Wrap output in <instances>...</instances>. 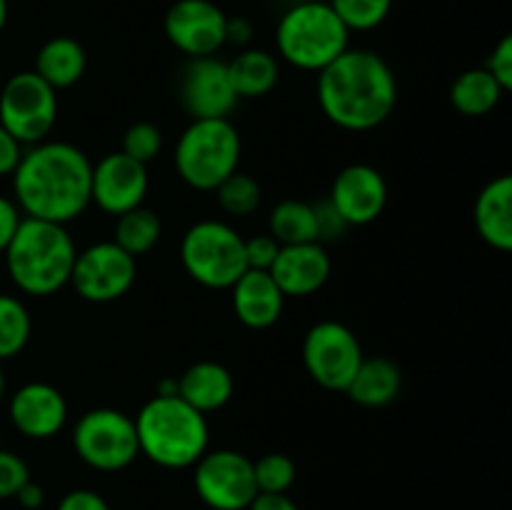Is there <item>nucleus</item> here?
<instances>
[{
  "mask_svg": "<svg viewBox=\"0 0 512 510\" xmlns=\"http://www.w3.org/2000/svg\"><path fill=\"white\" fill-rule=\"evenodd\" d=\"M93 163L75 145L43 140L23 150L13 170L15 205L25 218L68 225L90 205Z\"/></svg>",
  "mask_w": 512,
  "mask_h": 510,
  "instance_id": "nucleus-1",
  "label": "nucleus"
},
{
  "mask_svg": "<svg viewBox=\"0 0 512 510\" xmlns=\"http://www.w3.org/2000/svg\"><path fill=\"white\" fill-rule=\"evenodd\" d=\"M318 105L340 130L365 133L393 115L398 80L383 55L348 48L318 73Z\"/></svg>",
  "mask_w": 512,
  "mask_h": 510,
  "instance_id": "nucleus-2",
  "label": "nucleus"
},
{
  "mask_svg": "<svg viewBox=\"0 0 512 510\" xmlns=\"http://www.w3.org/2000/svg\"><path fill=\"white\" fill-rule=\"evenodd\" d=\"M133 420L140 455L160 468H193L208 453V415L198 413L180 395H153Z\"/></svg>",
  "mask_w": 512,
  "mask_h": 510,
  "instance_id": "nucleus-3",
  "label": "nucleus"
},
{
  "mask_svg": "<svg viewBox=\"0 0 512 510\" xmlns=\"http://www.w3.org/2000/svg\"><path fill=\"white\" fill-rule=\"evenodd\" d=\"M3 255L15 288L33 298H45L70 283L78 248L65 225L23 215Z\"/></svg>",
  "mask_w": 512,
  "mask_h": 510,
  "instance_id": "nucleus-4",
  "label": "nucleus"
},
{
  "mask_svg": "<svg viewBox=\"0 0 512 510\" xmlns=\"http://www.w3.org/2000/svg\"><path fill=\"white\" fill-rule=\"evenodd\" d=\"M275 48L293 68L320 73L350 48V30L328 0H300L280 15Z\"/></svg>",
  "mask_w": 512,
  "mask_h": 510,
  "instance_id": "nucleus-5",
  "label": "nucleus"
},
{
  "mask_svg": "<svg viewBox=\"0 0 512 510\" xmlns=\"http://www.w3.org/2000/svg\"><path fill=\"white\" fill-rule=\"evenodd\" d=\"M240 153L243 143L230 118L190 120L175 143L173 160L180 180L188 188L213 193L228 175L238 170Z\"/></svg>",
  "mask_w": 512,
  "mask_h": 510,
  "instance_id": "nucleus-6",
  "label": "nucleus"
},
{
  "mask_svg": "<svg viewBox=\"0 0 512 510\" xmlns=\"http://www.w3.org/2000/svg\"><path fill=\"white\" fill-rule=\"evenodd\" d=\"M180 263L203 288L230 290L248 270L245 238L223 220H198L180 240Z\"/></svg>",
  "mask_w": 512,
  "mask_h": 510,
  "instance_id": "nucleus-7",
  "label": "nucleus"
},
{
  "mask_svg": "<svg viewBox=\"0 0 512 510\" xmlns=\"http://www.w3.org/2000/svg\"><path fill=\"white\" fill-rule=\"evenodd\" d=\"M73 448L88 468L118 473L140 455L135 420L115 408H93L73 428Z\"/></svg>",
  "mask_w": 512,
  "mask_h": 510,
  "instance_id": "nucleus-8",
  "label": "nucleus"
},
{
  "mask_svg": "<svg viewBox=\"0 0 512 510\" xmlns=\"http://www.w3.org/2000/svg\"><path fill=\"white\" fill-rule=\"evenodd\" d=\"M58 120V90L35 70H23L5 80L0 90V125L23 148L48 140Z\"/></svg>",
  "mask_w": 512,
  "mask_h": 510,
  "instance_id": "nucleus-9",
  "label": "nucleus"
},
{
  "mask_svg": "<svg viewBox=\"0 0 512 510\" xmlns=\"http://www.w3.org/2000/svg\"><path fill=\"white\" fill-rule=\"evenodd\" d=\"M363 358L358 335L338 320H320L303 338L305 370L325 390L345 393Z\"/></svg>",
  "mask_w": 512,
  "mask_h": 510,
  "instance_id": "nucleus-10",
  "label": "nucleus"
},
{
  "mask_svg": "<svg viewBox=\"0 0 512 510\" xmlns=\"http://www.w3.org/2000/svg\"><path fill=\"white\" fill-rule=\"evenodd\" d=\"M198 498L213 510H248L258 495L253 460L238 450H208L193 465Z\"/></svg>",
  "mask_w": 512,
  "mask_h": 510,
  "instance_id": "nucleus-11",
  "label": "nucleus"
},
{
  "mask_svg": "<svg viewBox=\"0 0 512 510\" xmlns=\"http://www.w3.org/2000/svg\"><path fill=\"white\" fill-rule=\"evenodd\" d=\"M138 265L133 255L125 253L113 240L93 243L75 255L70 283L75 293L95 305L120 300L135 283Z\"/></svg>",
  "mask_w": 512,
  "mask_h": 510,
  "instance_id": "nucleus-12",
  "label": "nucleus"
},
{
  "mask_svg": "<svg viewBox=\"0 0 512 510\" xmlns=\"http://www.w3.org/2000/svg\"><path fill=\"white\" fill-rule=\"evenodd\" d=\"M228 15L213 0H175L163 18V33L188 58L215 55L225 45Z\"/></svg>",
  "mask_w": 512,
  "mask_h": 510,
  "instance_id": "nucleus-13",
  "label": "nucleus"
},
{
  "mask_svg": "<svg viewBox=\"0 0 512 510\" xmlns=\"http://www.w3.org/2000/svg\"><path fill=\"white\" fill-rule=\"evenodd\" d=\"M150 188L148 165L125 153H108L93 165L90 175V203L108 215H123L143 205Z\"/></svg>",
  "mask_w": 512,
  "mask_h": 510,
  "instance_id": "nucleus-14",
  "label": "nucleus"
},
{
  "mask_svg": "<svg viewBox=\"0 0 512 510\" xmlns=\"http://www.w3.org/2000/svg\"><path fill=\"white\" fill-rule=\"evenodd\" d=\"M228 78V65L215 55L190 58L180 80V103L193 120L228 118L238 105Z\"/></svg>",
  "mask_w": 512,
  "mask_h": 510,
  "instance_id": "nucleus-15",
  "label": "nucleus"
},
{
  "mask_svg": "<svg viewBox=\"0 0 512 510\" xmlns=\"http://www.w3.org/2000/svg\"><path fill=\"white\" fill-rule=\"evenodd\" d=\"M328 200L343 215L350 228L353 225H370L383 215L385 205H388V183H385L383 173L373 165H345L335 175Z\"/></svg>",
  "mask_w": 512,
  "mask_h": 510,
  "instance_id": "nucleus-16",
  "label": "nucleus"
},
{
  "mask_svg": "<svg viewBox=\"0 0 512 510\" xmlns=\"http://www.w3.org/2000/svg\"><path fill=\"white\" fill-rule=\"evenodd\" d=\"M8 415L20 435L30 440H48L68 423V403L55 385L33 380L15 390Z\"/></svg>",
  "mask_w": 512,
  "mask_h": 510,
  "instance_id": "nucleus-17",
  "label": "nucleus"
},
{
  "mask_svg": "<svg viewBox=\"0 0 512 510\" xmlns=\"http://www.w3.org/2000/svg\"><path fill=\"white\" fill-rule=\"evenodd\" d=\"M285 298H305L328 283L333 260L323 243L280 245V253L268 270Z\"/></svg>",
  "mask_w": 512,
  "mask_h": 510,
  "instance_id": "nucleus-18",
  "label": "nucleus"
},
{
  "mask_svg": "<svg viewBox=\"0 0 512 510\" xmlns=\"http://www.w3.org/2000/svg\"><path fill=\"white\" fill-rule=\"evenodd\" d=\"M230 300L240 323L250 330H265L283 315L285 295L268 270L248 268L233 285Z\"/></svg>",
  "mask_w": 512,
  "mask_h": 510,
  "instance_id": "nucleus-19",
  "label": "nucleus"
},
{
  "mask_svg": "<svg viewBox=\"0 0 512 510\" xmlns=\"http://www.w3.org/2000/svg\"><path fill=\"white\" fill-rule=\"evenodd\" d=\"M475 230L490 248L508 253L512 248V178L498 175L475 198Z\"/></svg>",
  "mask_w": 512,
  "mask_h": 510,
  "instance_id": "nucleus-20",
  "label": "nucleus"
},
{
  "mask_svg": "<svg viewBox=\"0 0 512 510\" xmlns=\"http://www.w3.org/2000/svg\"><path fill=\"white\" fill-rule=\"evenodd\" d=\"M233 375L223 363L215 360H198L178 378V395L198 413L210 415L225 408L233 398Z\"/></svg>",
  "mask_w": 512,
  "mask_h": 510,
  "instance_id": "nucleus-21",
  "label": "nucleus"
},
{
  "mask_svg": "<svg viewBox=\"0 0 512 510\" xmlns=\"http://www.w3.org/2000/svg\"><path fill=\"white\" fill-rule=\"evenodd\" d=\"M403 388V373L390 358H363L353 380L345 388L353 403L363 408H385L393 403Z\"/></svg>",
  "mask_w": 512,
  "mask_h": 510,
  "instance_id": "nucleus-22",
  "label": "nucleus"
},
{
  "mask_svg": "<svg viewBox=\"0 0 512 510\" xmlns=\"http://www.w3.org/2000/svg\"><path fill=\"white\" fill-rule=\"evenodd\" d=\"M85 70H88V55L83 45L70 35H55L45 40L35 55V73L53 90L80 83Z\"/></svg>",
  "mask_w": 512,
  "mask_h": 510,
  "instance_id": "nucleus-23",
  "label": "nucleus"
},
{
  "mask_svg": "<svg viewBox=\"0 0 512 510\" xmlns=\"http://www.w3.org/2000/svg\"><path fill=\"white\" fill-rule=\"evenodd\" d=\"M228 65V78L240 100L263 98L278 85L280 63L263 48H243Z\"/></svg>",
  "mask_w": 512,
  "mask_h": 510,
  "instance_id": "nucleus-24",
  "label": "nucleus"
},
{
  "mask_svg": "<svg viewBox=\"0 0 512 510\" xmlns=\"http://www.w3.org/2000/svg\"><path fill=\"white\" fill-rule=\"evenodd\" d=\"M505 90L485 68H470L450 85V105L465 118H483L493 113L503 100Z\"/></svg>",
  "mask_w": 512,
  "mask_h": 510,
  "instance_id": "nucleus-25",
  "label": "nucleus"
},
{
  "mask_svg": "<svg viewBox=\"0 0 512 510\" xmlns=\"http://www.w3.org/2000/svg\"><path fill=\"white\" fill-rule=\"evenodd\" d=\"M270 235L280 245L318 243V228H315L313 203L305 200H280L268 218Z\"/></svg>",
  "mask_w": 512,
  "mask_h": 510,
  "instance_id": "nucleus-26",
  "label": "nucleus"
},
{
  "mask_svg": "<svg viewBox=\"0 0 512 510\" xmlns=\"http://www.w3.org/2000/svg\"><path fill=\"white\" fill-rule=\"evenodd\" d=\"M160 235H163V223H160L158 213L138 205L128 213L118 215L113 243L133 258H140L160 243Z\"/></svg>",
  "mask_w": 512,
  "mask_h": 510,
  "instance_id": "nucleus-27",
  "label": "nucleus"
},
{
  "mask_svg": "<svg viewBox=\"0 0 512 510\" xmlns=\"http://www.w3.org/2000/svg\"><path fill=\"white\" fill-rule=\"evenodd\" d=\"M30 333H33V320L23 300L0 293V363L23 353Z\"/></svg>",
  "mask_w": 512,
  "mask_h": 510,
  "instance_id": "nucleus-28",
  "label": "nucleus"
},
{
  "mask_svg": "<svg viewBox=\"0 0 512 510\" xmlns=\"http://www.w3.org/2000/svg\"><path fill=\"white\" fill-rule=\"evenodd\" d=\"M215 195H218L220 208L228 215H233V218L253 215L255 210L260 208V203H263V190H260L258 180L248 173H240V170L228 175V178L215 188Z\"/></svg>",
  "mask_w": 512,
  "mask_h": 510,
  "instance_id": "nucleus-29",
  "label": "nucleus"
},
{
  "mask_svg": "<svg viewBox=\"0 0 512 510\" xmlns=\"http://www.w3.org/2000/svg\"><path fill=\"white\" fill-rule=\"evenodd\" d=\"M328 3L350 33L375 30L388 20L393 10V0H328Z\"/></svg>",
  "mask_w": 512,
  "mask_h": 510,
  "instance_id": "nucleus-30",
  "label": "nucleus"
},
{
  "mask_svg": "<svg viewBox=\"0 0 512 510\" xmlns=\"http://www.w3.org/2000/svg\"><path fill=\"white\" fill-rule=\"evenodd\" d=\"M255 485L258 493H288L295 483V468L293 458L285 453H265L253 463Z\"/></svg>",
  "mask_w": 512,
  "mask_h": 510,
  "instance_id": "nucleus-31",
  "label": "nucleus"
},
{
  "mask_svg": "<svg viewBox=\"0 0 512 510\" xmlns=\"http://www.w3.org/2000/svg\"><path fill=\"white\" fill-rule=\"evenodd\" d=\"M160 150H163V133H160L158 125L148 123V120H140V123H133L125 130L120 153H125L128 158L148 165L158 158Z\"/></svg>",
  "mask_w": 512,
  "mask_h": 510,
  "instance_id": "nucleus-32",
  "label": "nucleus"
},
{
  "mask_svg": "<svg viewBox=\"0 0 512 510\" xmlns=\"http://www.w3.org/2000/svg\"><path fill=\"white\" fill-rule=\"evenodd\" d=\"M30 480V468L13 450L0 448V500L15 498L20 488Z\"/></svg>",
  "mask_w": 512,
  "mask_h": 510,
  "instance_id": "nucleus-33",
  "label": "nucleus"
},
{
  "mask_svg": "<svg viewBox=\"0 0 512 510\" xmlns=\"http://www.w3.org/2000/svg\"><path fill=\"white\" fill-rule=\"evenodd\" d=\"M280 253V243L270 233H258L245 238V263L253 270H270Z\"/></svg>",
  "mask_w": 512,
  "mask_h": 510,
  "instance_id": "nucleus-34",
  "label": "nucleus"
},
{
  "mask_svg": "<svg viewBox=\"0 0 512 510\" xmlns=\"http://www.w3.org/2000/svg\"><path fill=\"white\" fill-rule=\"evenodd\" d=\"M483 68L498 80V85L505 90V93H510L512 90V35H503V38H500V43L490 50Z\"/></svg>",
  "mask_w": 512,
  "mask_h": 510,
  "instance_id": "nucleus-35",
  "label": "nucleus"
},
{
  "mask_svg": "<svg viewBox=\"0 0 512 510\" xmlns=\"http://www.w3.org/2000/svg\"><path fill=\"white\" fill-rule=\"evenodd\" d=\"M313 210H315V228H318V243L325 245L330 243V240H340L345 230L350 228L330 200H320V203L313 205Z\"/></svg>",
  "mask_w": 512,
  "mask_h": 510,
  "instance_id": "nucleus-36",
  "label": "nucleus"
},
{
  "mask_svg": "<svg viewBox=\"0 0 512 510\" xmlns=\"http://www.w3.org/2000/svg\"><path fill=\"white\" fill-rule=\"evenodd\" d=\"M55 510H110V505L108 500H105L100 493H95V490L78 488L65 493Z\"/></svg>",
  "mask_w": 512,
  "mask_h": 510,
  "instance_id": "nucleus-37",
  "label": "nucleus"
},
{
  "mask_svg": "<svg viewBox=\"0 0 512 510\" xmlns=\"http://www.w3.org/2000/svg\"><path fill=\"white\" fill-rule=\"evenodd\" d=\"M20 220H23V213L18 210L15 200L0 195V253H3V250L8 248L10 240H13Z\"/></svg>",
  "mask_w": 512,
  "mask_h": 510,
  "instance_id": "nucleus-38",
  "label": "nucleus"
},
{
  "mask_svg": "<svg viewBox=\"0 0 512 510\" xmlns=\"http://www.w3.org/2000/svg\"><path fill=\"white\" fill-rule=\"evenodd\" d=\"M23 150V145L0 125V178H3V175H13L20 158H23Z\"/></svg>",
  "mask_w": 512,
  "mask_h": 510,
  "instance_id": "nucleus-39",
  "label": "nucleus"
},
{
  "mask_svg": "<svg viewBox=\"0 0 512 510\" xmlns=\"http://www.w3.org/2000/svg\"><path fill=\"white\" fill-rule=\"evenodd\" d=\"M253 23H250L248 18H243V15H233L230 18L228 15V25H225V45H238L240 50L243 48H250V40H253Z\"/></svg>",
  "mask_w": 512,
  "mask_h": 510,
  "instance_id": "nucleus-40",
  "label": "nucleus"
},
{
  "mask_svg": "<svg viewBox=\"0 0 512 510\" xmlns=\"http://www.w3.org/2000/svg\"><path fill=\"white\" fill-rule=\"evenodd\" d=\"M248 510H300L288 493H258Z\"/></svg>",
  "mask_w": 512,
  "mask_h": 510,
  "instance_id": "nucleus-41",
  "label": "nucleus"
},
{
  "mask_svg": "<svg viewBox=\"0 0 512 510\" xmlns=\"http://www.w3.org/2000/svg\"><path fill=\"white\" fill-rule=\"evenodd\" d=\"M15 500H18V505L23 510H38V508H43V503H45V490H43V485L40 483H35L33 478L28 480V483L23 485V488L18 490V493H15Z\"/></svg>",
  "mask_w": 512,
  "mask_h": 510,
  "instance_id": "nucleus-42",
  "label": "nucleus"
},
{
  "mask_svg": "<svg viewBox=\"0 0 512 510\" xmlns=\"http://www.w3.org/2000/svg\"><path fill=\"white\" fill-rule=\"evenodd\" d=\"M155 395H178V380L163 378L158 383V390H155Z\"/></svg>",
  "mask_w": 512,
  "mask_h": 510,
  "instance_id": "nucleus-43",
  "label": "nucleus"
},
{
  "mask_svg": "<svg viewBox=\"0 0 512 510\" xmlns=\"http://www.w3.org/2000/svg\"><path fill=\"white\" fill-rule=\"evenodd\" d=\"M5 23H8V0H0V33H3Z\"/></svg>",
  "mask_w": 512,
  "mask_h": 510,
  "instance_id": "nucleus-44",
  "label": "nucleus"
},
{
  "mask_svg": "<svg viewBox=\"0 0 512 510\" xmlns=\"http://www.w3.org/2000/svg\"><path fill=\"white\" fill-rule=\"evenodd\" d=\"M5 395V375H3V365H0V400Z\"/></svg>",
  "mask_w": 512,
  "mask_h": 510,
  "instance_id": "nucleus-45",
  "label": "nucleus"
}]
</instances>
